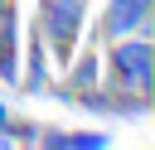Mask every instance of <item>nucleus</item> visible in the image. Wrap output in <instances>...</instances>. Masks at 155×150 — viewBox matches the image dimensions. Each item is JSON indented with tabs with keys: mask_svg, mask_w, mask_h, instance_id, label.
<instances>
[{
	"mask_svg": "<svg viewBox=\"0 0 155 150\" xmlns=\"http://www.w3.org/2000/svg\"><path fill=\"white\" fill-rule=\"evenodd\" d=\"M0 131H10V106H5V102H0ZM10 135H15V131H10Z\"/></svg>",
	"mask_w": 155,
	"mask_h": 150,
	"instance_id": "0eeeda50",
	"label": "nucleus"
},
{
	"mask_svg": "<svg viewBox=\"0 0 155 150\" xmlns=\"http://www.w3.org/2000/svg\"><path fill=\"white\" fill-rule=\"evenodd\" d=\"M44 48L68 63L73 48H78V34L87 29V0H39V19H34Z\"/></svg>",
	"mask_w": 155,
	"mask_h": 150,
	"instance_id": "f03ea898",
	"label": "nucleus"
},
{
	"mask_svg": "<svg viewBox=\"0 0 155 150\" xmlns=\"http://www.w3.org/2000/svg\"><path fill=\"white\" fill-rule=\"evenodd\" d=\"M5 5H10V0H0V10H5Z\"/></svg>",
	"mask_w": 155,
	"mask_h": 150,
	"instance_id": "6e6552de",
	"label": "nucleus"
},
{
	"mask_svg": "<svg viewBox=\"0 0 155 150\" xmlns=\"http://www.w3.org/2000/svg\"><path fill=\"white\" fill-rule=\"evenodd\" d=\"M34 140L44 150H102V145H111V135H102V131H34Z\"/></svg>",
	"mask_w": 155,
	"mask_h": 150,
	"instance_id": "423d86ee",
	"label": "nucleus"
},
{
	"mask_svg": "<svg viewBox=\"0 0 155 150\" xmlns=\"http://www.w3.org/2000/svg\"><path fill=\"white\" fill-rule=\"evenodd\" d=\"M73 68H68V82H48V92H87V87H102V48H82L78 58H68Z\"/></svg>",
	"mask_w": 155,
	"mask_h": 150,
	"instance_id": "39448f33",
	"label": "nucleus"
},
{
	"mask_svg": "<svg viewBox=\"0 0 155 150\" xmlns=\"http://www.w3.org/2000/svg\"><path fill=\"white\" fill-rule=\"evenodd\" d=\"M19 92H29V97L48 92V48H44L39 29H34V34H29V44H24V68H19Z\"/></svg>",
	"mask_w": 155,
	"mask_h": 150,
	"instance_id": "20e7f679",
	"label": "nucleus"
},
{
	"mask_svg": "<svg viewBox=\"0 0 155 150\" xmlns=\"http://www.w3.org/2000/svg\"><path fill=\"white\" fill-rule=\"evenodd\" d=\"M150 10H155V0H107L102 34H111V39H121V34H150Z\"/></svg>",
	"mask_w": 155,
	"mask_h": 150,
	"instance_id": "7ed1b4c3",
	"label": "nucleus"
},
{
	"mask_svg": "<svg viewBox=\"0 0 155 150\" xmlns=\"http://www.w3.org/2000/svg\"><path fill=\"white\" fill-rule=\"evenodd\" d=\"M150 77H155V44H150V34H121L111 48H102V87L150 97Z\"/></svg>",
	"mask_w": 155,
	"mask_h": 150,
	"instance_id": "f257e3e1",
	"label": "nucleus"
}]
</instances>
